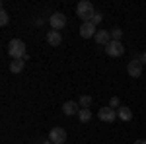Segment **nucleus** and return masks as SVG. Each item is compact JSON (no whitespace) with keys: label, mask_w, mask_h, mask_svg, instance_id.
<instances>
[{"label":"nucleus","mask_w":146,"mask_h":144,"mask_svg":"<svg viewBox=\"0 0 146 144\" xmlns=\"http://www.w3.org/2000/svg\"><path fill=\"white\" fill-rule=\"evenodd\" d=\"M62 113H64V115H78L80 113L78 103H76V101H66V103L62 105Z\"/></svg>","instance_id":"obj_11"},{"label":"nucleus","mask_w":146,"mask_h":144,"mask_svg":"<svg viewBox=\"0 0 146 144\" xmlns=\"http://www.w3.org/2000/svg\"><path fill=\"white\" fill-rule=\"evenodd\" d=\"M76 16L82 20V23L92 22V18L96 16L94 4H92L90 0H82V2H78V6H76Z\"/></svg>","instance_id":"obj_2"},{"label":"nucleus","mask_w":146,"mask_h":144,"mask_svg":"<svg viewBox=\"0 0 146 144\" xmlns=\"http://www.w3.org/2000/svg\"><path fill=\"white\" fill-rule=\"evenodd\" d=\"M117 119H121V121H131V119H133V111L129 109L127 105H121V107L117 109Z\"/></svg>","instance_id":"obj_12"},{"label":"nucleus","mask_w":146,"mask_h":144,"mask_svg":"<svg viewBox=\"0 0 146 144\" xmlns=\"http://www.w3.org/2000/svg\"><path fill=\"white\" fill-rule=\"evenodd\" d=\"M105 53L109 56H121L125 53V47L121 45V41H111L105 45Z\"/></svg>","instance_id":"obj_6"},{"label":"nucleus","mask_w":146,"mask_h":144,"mask_svg":"<svg viewBox=\"0 0 146 144\" xmlns=\"http://www.w3.org/2000/svg\"><path fill=\"white\" fill-rule=\"evenodd\" d=\"M96 43L100 45H107L111 43V31H105V29H98V33H96Z\"/></svg>","instance_id":"obj_10"},{"label":"nucleus","mask_w":146,"mask_h":144,"mask_svg":"<svg viewBox=\"0 0 146 144\" xmlns=\"http://www.w3.org/2000/svg\"><path fill=\"white\" fill-rule=\"evenodd\" d=\"M136 58H138L142 64H146V53H142V55H136Z\"/></svg>","instance_id":"obj_20"},{"label":"nucleus","mask_w":146,"mask_h":144,"mask_svg":"<svg viewBox=\"0 0 146 144\" xmlns=\"http://www.w3.org/2000/svg\"><path fill=\"white\" fill-rule=\"evenodd\" d=\"M101 20H103V16H101V14H98V12H96V16H94V18H92V23H94V25H96V27H98V23H101Z\"/></svg>","instance_id":"obj_19"},{"label":"nucleus","mask_w":146,"mask_h":144,"mask_svg":"<svg viewBox=\"0 0 146 144\" xmlns=\"http://www.w3.org/2000/svg\"><path fill=\"white\" fill-rule=\"evenodd\" d=\"M49 140L55 142V144L66 142V131H64L62 127H55V129H51V133H49Z\"/></svg>","instance_id":"obj_4"},{"label":"nucleus","mask_w":146,"mask_h":144,"mask_svg":"<svg viewBox=\"0 0 146 144\" xmlns=\"http://www.w3.org/2000/svg\"><path fill=\"white\" fill-rule=\"evenodd\" d=\"M78 121H80V123H90V121H92V111H90V109H80Z\"/></svg>","instance_id":"obj_14"},{"label":"nucleus","mask_w":146,"mask_h":144,"mask_svg":"<svg viewBox=\"0 0 146 144\" xmlns=\"http://www.w3.org/2000/svg\"><path fill=\"white\" fill-rule=\"evenodd\" d=\"M96 33H98V29H96V25L92 22H86L80 25V35L84 37V39H90V37H96Z\"/></svg>","instance_id":"obj_8"},{"label":"nucleus","mask_w":146,"mask_h":144,"mask_svg":"<svg viewBox=\"0 0 146 144\" xmlns=\"http://www.w3.org/2000/svg\"><path fill=\"white\" fill-rule=\"evenodd\" d=\"M98 117H100L101 121H105V123H113L115 119H117V111L111 109V107H101V109L98 111Z\"/></svg>","instance_id":"obj_7"},{"label":"nucleus","mask_w":146,"mask_h":144,"mask_svg":"<svg viewBox=\"0 0 146 144\" xmlns=\"http://www.w3.org/2000/svg\"><path fill=\"white\" fill-rule=\"evenodd\" d=\"M23 66H25V60H23V58L12 60V62H10V72H12V74H20V72L23 70Z\"/></svg>","instance_id":"obj_13"},{"label":"nucleus","mask_w":146,"mask_h":144,"mask_svg":"<svg viewBox=\"0 0 146 144\" xmlns=\"http://www.w3.org/2000/svg\"><path fill=\"white\" fill-rule=\"evenodd\" d=\"M45 39H47V43L51 45V47H58V45L62 43V35H60V31H47L45 35Z\"/></svg>","instance_id":"obj_9"},{"label":"nucleus","mask_w":146,"mask_h":144,"mask_svg":"<svg viewBox=\"0 0 146 144\" xmlns=\"http://www.w3.org/2000/svg\"><path fill=\"white\" fill-rule=\"evenodd\" d=\"M8 22H10V16H8V12L2 8V10H0V25L4 27V25H8Z\"/></svg>","instance_id":"obj_17"},{"label":"nucleus","mask_w":146,"mask_h":144,"mask_svg":"<svg viewBox=\"0 0 146 144\" xmlns=\"http://www.w3.org/2000/svg\"><path fill=\"white\" fill-rule=\"evenodd\" d=\"M109 107H111V109H119V107H121L119 98H111V100H109Z\"/></svg>","instance_id":"obj_18"},{"label":"nucleus","mask_w":146,"mask_h":144,"mask_svg":"<svg viewBox=\"0 0 146 144\" xmlns=\"http://www.w3.org/2000/svg\"><path fill=\"white\" fill-rule=\"evenodd\" d=\"M8 55L12 56V60H18V58H23L27 62V49H25V43L22 39H12L8 43Z\"/></svg>","instance_id":"obj_1"},{"label":"nucleus","mask_w":146,"mask_h":144,"mask_svg":"<svg viewBox=\"0 0 146 144\" xmlns=\"http://www.w3.org/2000/svg\"><path fill=\"white\" fill-rule=\"evenodd\" d=\"M78 105L82 107V109H90V105H92V98L90 96H82L78 101Z\"/></svg>","instance_id":"obj_15"},{"label":"nucleus","mask_w":146,"mask_h":144,"mask_svg":"<svg viewBox=\"0 0 146 144\" xmlns=\"http://www.w3.org/2000/svg\"><path fill=\"white\" fill-rule=\"evenodd\" d=\"M142 66H144V64H142L138 58H133V60L127 64V72H129V76H131V78H138L140 74H142Z\"/></svg>","instance_id":"obj_5"},{"label":"nucleus","mask_w":146,"mask_h":144,"mask_svg":"<svg viewBox=\"0 0 146 144\" xmlns=\"http://www.w3.org/2000/svg\"><path fill=\"white\" fill-rule=\"evenodd\" d=\"M49 23H51V27H53L55 31H60V29L66 25V16H64V14H60V12H55V14H51Z\"/></svg>","instance_id":"obj_3"},{"label":"nucleus","mask_w":146,"mask_h":144,"mask_svg":"<svg viewBox=\"0 0 146 144\" xmlns=\"http://www.w3.org/2000/svg\"><path fill=\"white\" fill-rule=\"evenodd\" d=\"M135 144H146V140H135Z\"/></svg>","instance_id":"obj_21"},{"label":"nucleus","mask_w":146,"mask_h":144,"mask_svg":"<svg viewBox=\"0 0 146 144\" xmlns=\"http://www.w3.org/2000/svg\"><path fill=\"white\" fill-rule=\"evenodd\" d=\"M121 37H123L121 27H113L111 29V41H121Z\"/></svg>","instance_id":"obj_16"},{"label":"nucleus","mask_w":146,"mask_h":144,"mask_svg":"<svg viewBox=\"0 0 146 144\" xmlns=\"http://www.w3.org/2000/svg\"><path fill=\"white\" fill-rule=\"evenodd\" d=\"M43 144H55V142H51V140H43Z\"/></svg>","instance_id":"obj_22"}]
</instances>
